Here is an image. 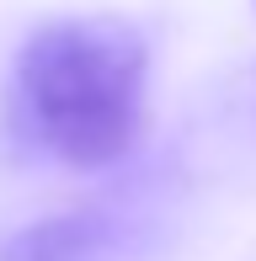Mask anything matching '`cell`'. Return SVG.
<instances>
[{"label": "cell", "instance_id": "6da1fadb", "mask_svg": "<svg viewBox=\"0 0 256 261\" xmlns=\"http://www.w3.org/2000/svg\"><path fill=\"white\" fill-rule=\"evenodd\" d=\"M144 38L123 21H48L16 54L27 134L64 165L96 171L144 134Z\"/></svg>", "mask_w": 256, "mask_h": 261}, {"label": "cell", "instance_id": "7a4b0ae2", "mask_svg": "<svg viewBox=\"0 0 256 261\" xmlns=\"http://www.w3.org/2000/svg\"><path fill=\"white\" fill-rule=\"evenodd\" d=\"M91 234H96L91 219H54V224H43V229L21 234L6 251V261H80L86 245H91Z\"/></svg>", "mask_w": 256, "mask_h": 261}]
</instances>
